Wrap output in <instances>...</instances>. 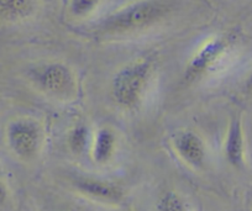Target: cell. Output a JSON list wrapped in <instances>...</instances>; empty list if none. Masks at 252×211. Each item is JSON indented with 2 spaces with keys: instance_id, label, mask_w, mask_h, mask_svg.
<instances>
[{
  "instance_id": "obj_3",
  "label": "cell",
  "mask_w": 252,
  "mask_h": 211,
  "mask_svg": "<svg viewBox=\"0 0 252 211\" xmlns=\"http://www.w3.org/2000/svg\"><path fill=\"white\" fill-rule=\"evenodd\" d=\"M26 76L35 90L53 100L71 101L78 91L74 70L61 60H47L32 65Z\"/></svg>"
},
{
  "instance_id": "obj_5",
  "label": "cell",
  "mask_w": 252,
  "mask_h": 211,
  "mask_svg": "<svg viewBox=\"0 0 252 211\" xmlns=\"http://www.w3.org/2000/svg\"><path fill=\"white\" fill-rule=\"evenodd\" d=\"M229 50L230 41L225 36H217L205 41L189 58L183 72L184 83H195L213 73L225 60Z\"/></svg>"
},
{
  "instance_id": "obj_4",
  "label": "cell",
  "mask_w": 252,
  "mask_h": 211,
  "mask_svg": "<svg viewBox=\"0 0 252 211\" xmlns=\"http://www.w3.org/2000/svg\"><path fill=\"white\" fill-rule=\"evenodd\" d=\"M6 144L19 159L33 161L42 149V126L32 118L15 119L6 127Z\"/></svg>"
},
{
  "instance_id": "obj_2",
  "label": "cell",
  "mask_w": 252,
  "mask_h": 211,
  "mask_svg": "<svg viewBox=\"0 0 252 211\" xmlns=\"http://www.w3.org/2000/svg\"><path fill=\"white\" fill-rule=\"evenodd\" d=\"M154 60H134L121 67L110 82V96L116 106L126 111L139 109L144 103L154 81Z\"/></svg>"
},
{
  "instance_id": "obj_8",
  "label": "cell",
  "mask_w": 252,
  "mask_h": 211,
  "mask_svg": "<svg viewBox=\"0 0 252 211\" xmlns=\"http://www.w3.org/2000/svg\"><path fill=\"white\" fill-rule=\"evenodd\" d=\"M224 156L227 163L235 169H244L246 166V135L241 116L230 119L224 140Z\"/></svg>"
},
{
  "instance_id": "obj_11",
  "label": "cell",
  "mask_w": 252,
  "mask_h": 211,
  "mask_svg": "<svg viewBox=\"0 0 252 211\" xmlns=\"http://www.w3.org/2000/svg\"><path fill=\"white\" fill-rule=\"evenodd\" d=\"M92 136L91 128L84 123L76 125L71 128L67 136V144H68L69 150L77 156L83 154L92 145Z\"/></svg>"
},
{
  "instance_id": "obj_9",
  "label": "cell",
  "mask_w": 252,
  "mask_h": 211,
  "mask_svg": "<svg viewBox=\"0 0 252 211\" xmlns=\"http://www.w3.org/2000/svg\"><path fill=\"white\" fill-rule=\"evenodd\" d=\"M118 150V135L110 127H100L93 135L91 145L92 157L96 164L109 163Z\"/></svg>"
},
{
  "instance_id": "obj_7",
  "label": "cell",
  "mask_w": 252,
  "mask_h": 211,
  "mask_svg": "<svg viewBox=\"0 0 252 211\" xmlns=\"http://www.w3.org/2000/svg\"><path fill=\"white\" fill-rule=\"evenodd\" d=\"M73 186L78 193L98 203L118 205L125 199V191L119 184L92 177H77Z\"/></svg>"
},
{
  "instance_id": "obj_10",
  "label": "cell",
  "mask_w": 252,
  "mask_h": 211,
  "mask_svg": "<svg viewBox=\"0 0 252 211\" xmlns=\"http://www.w3.org/2000/svg\"><path fill=\"white\" fill-rule=\"evenodd\" d=\"M37 0H0V19L8 23H23L35 15Z\"/></svg>"
},
{
  "instance_id": "obj_1",
  "label": "cell",
  "mask_w": 252,
  "mask_h": 211,
  "mask_svg": "<svg viewBox=\"0 0 252 211\" xmlns=\"http://www.w3.org/2000/svg\"><path fill=\"white\" fill-rule=\"evenodd\" d=\"M173 9V0H136L100 19L94 31L104 37L141 32L166 20Z\"/></svg>"
},
{
  "instance_id": "obj_6",
  "label": "cell",
  "mask_w": 252,
  "mask_h": 211,
  "mask_svg": "<svg viewBox=\"0 0 252 211\" xmlns=\"http://www.w3.org/2000/svg\"><path fill=\"white\" fill-rule=\"evenodd\" d=\"M172 149L182 162L193 169H202L207 162V146L199 133L193 130H181L171 140Z\"/></svg>"
},
{
  "instance_id": "obj_12",
  "label": "cell",
  "mask_w": 252,
  "mask_h": 211,
  "mask_svg": "<svg viewBox=\"0 0 252 211\" xmlns=\"http://www.w3.org/2000/svg\"><path fill=\"white\" fill-rule=\"evenodd\" d=\"M156 211H189V205L181 194L168 190L158 198Z\"/></svg>"
},
{
  "instance_id": "obj_13",
  "label": "cell",
  "mask_w": 252,
  "mask_h": 211,
  "mask_svg": "<svg viewBox=\"0 0 252 211\" xmlns=\"http://www.w3.org/2000/svg\"><path fill=\"white\" fill-rule=\"evenodd\" d=\"M101 0H69V14L76 19H84L93 14Z\"/></svg>"
},
{
  "instance_id": "obj_16",
  "label": "cell",
  "mask_w": 252,
  "mask_h": 211,
  "mask_svg": "<svg viewBox=\"0 0 252 211\" xmlns=\"http://www.w3.org/2000/svg\"><path fill=\"white\" fill-rule=\"evenodd\" d=\"M64 211H83V210H81V209H67V210Z\"/></svg>"
},
{
  "instance_id": "obj_15",
  "label": "cell",
  "mask_w": 252,
  "mask_h": 211,
  "mask_svg": "<svg viewBox=\"0 0 252 211\" xmlns=\"http://www.w3.org/2000/svg\"><path fill=\"white\" fill-rule=\"evenodd\" d=\"M8 188H6L5 183H4L3 181H0V205L1 204H4L6 201V199H8Z\"/></svg>"
},
{
  "instance_id": "obj_14",
  "label": "cell",
  "mask_w": 252,
  "mask_h": 211,
  "mask_svg": "<svg viewBox=\"0 0 252 211\" xmlns=\"http://www.w3.org/2000/svg\"><path fill=\"white\" fill-rule=\"evenodd\" d=\"M245 90H246L247 94L252 95V67L251 69L249 70V73H247L246 78H245Z\"/></svg>"
}]
</instances>
